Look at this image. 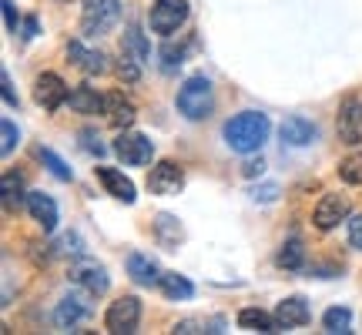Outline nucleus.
Wrapping results in <instances>:
<instances>
[{"mask_svg":"<svg viewBox=\"0 0 362 335\" xmlns=\"http://www.w3.org/2000/svg\"><path fill=\"white\" fill-rule=\"evenodd\" d=\"M272 134V121L269 114H262V111H242V114H235L225 121V128H221V138L225 144L238 151V155H255L262 151V144L269 141Z\"/></svg>","mask_w":362,"mask_h":335,"instance_id":"obj_1","label":"nucleus"},{"mask_svg":"<svg viewBox=\"0 0 362 335\" xmlns=\"http://www.w3.org/2000/svg\"><path fill=\"white\" fill-rule=\"evenodd\" d=\"M175 104H178V114L185 117V121H205V117L215 111V88H211V81H208L205 74L185 78Z\"/></svg>","mask_w":362,"mask_h":335,"instance_id":"obj_2","label":"nucleus"},{"mask_svg":"<svg viewBox=\"0 0 362 335\" xmlns=\"http://www.w3.org/2000/svg\"><path fill=\"white\" fill-rule=\"evenodd\" d=\"M121 20V0H81V34L104 37Z\"/></svg>","mask_w":362,"mask_h":335,"instance_id":"obj_3","label":"nucleus"},{"mask_svg":"<svg viewBox=\"0 0 362 335\" xmlns=\"http://www.w3.org/2000/svg\"><path fill=\"white\" fill-rule=\"evenodd\" d=\"M141 322V298L138 295H121L115 298L107 312H104V329L111 335H128Z\"/></svg>","mask_w":362,"mask_h":335,"instance_id":"obj_4","label":"nucleus"},{"mask_svg":"<svg viewBox=\"0 0 362 335\" xmlns=\"http://www.w3.org/2000/svg\"><path fill=\"white\" fill-rule=\"evenodd\" d=\"M188 13H192L188 11V0H155L151 11H148V24H151L155 34L171 37V34L188 20Z\"/></svg>","mask_w":362,"mask_h":335,"instance_id":"obj_5","label":"nucleus"},{"mask_svg":"<svg viewBox=\"0 0 362 335\" xmlns=\"http://www.w3.org/2000/svg\"><path fill=\"white\" fill-rule=\"evenodd\" d=\"M115 155L131 168H141V165H151L155 158V141L148 134H138V131H124L115 138Z\"/></svg>","mask_w":362,"mask_h":335,"instance_id":"obj_6","label":"nucleus"},{"mask_svg":"<svg viewBox=\"0 0 362 335\" xmlns=\"http://www.w3.org/2000/svg\"><path fill=\"white\" fill-rule=\"evenodd\" d=\"M71 282L78 285V288H84V295L98 298L111 288V275H107V269L98 265V261H78V265L71 269Z\"/></svg>","mask_w":362,"mask_h":335,"instance_id":"obj_7","label":"nucleus"},{"mask_svg":"<svg viewBox=\"0 0 362 335\" xmlns=\"http://www.w3.org/2000/svg\"><path fill=\"white\" fill-rule=\"evenodd\" d=\"M185 188V171H181L175 161H158L148 175V192L161 194V198H171Z\"/></svg>","mask_w":362,"mask_h":335,"instance_id":"obj_8","label":"nucleus"},{"mask_svg":"<svg viewBox=\"0 0 362 335\" xmlns=\"http://www.w3.org/2000/svg\"><path fill=\"white\" fill-rule=\"evenodd\" d=\"M67 98H71V94H67V84L57 78V74H51V71L37 74V81H34V101H37L44 111H57Z\"/></svg>","mask_w":362,"mask_h":335,"instance_id":"obj_9","label":"nucleus"},{"mask_svg":"<svg viewBox=\"0 0 362 335\" xmlns=\"http://www.w3.org/2000/svg\"><path fill=\"white\" fill-rule=\"evenodd\" d=\"M312 221H315L319 232H332L339 221H349V201L342 194H325L312 211Z\"/></svg>","mask_w":362,"mask_h":335,"instance_id":"obj_10","label":"nucleus"},{"mask_svg":"<svg viewBox=\"0 0 362 335\" xmlns=\"http://www.w3.org/2000/svg\"><path fill=\"white\" fill-rule=\"evenodd\" d=\"M94 175H98V181L107 188V194H115L117 201H124V205H134V201H138V188H134V181H131L124 171L107 168V165H98L94 168Z\"/></svg>","mask_w":362,"mask_h":335,"instance_id":"obj_11","label":"nucleus"},{"mask_svg":"<svg viewBox=\"0 0 362 335\" xmlns=\"http://www.w3.org/2000/svg\"><path fill=\"white\" fill-rule=\"evenodd\" d=\"M27 215L37 221L44 232H54V228H57V221H61L57 201H54L47 192H27Z\"/></svg>","mask_w":362,"mask_h":335,"instance_id":"obj_12","label":"nucleus"},{"mask_svg":"<svg viewBox=\"0 0 362 335\" xmlns=\"http://www.w3.org/2000/svg\"><path fill=\"white\" fill-rule=\"evenodd\" d=\"M104 114H107V124L117 131H124L134 124V117H138V107L131 98H124L121 90H111L107 98H104Z\"/></svg>","mask_w":362,"mask_h":335,"instance_id":"obj_13","label":"nucleus"},{"mask_svg":"<svg viewBox=\"0 0 362 335\" xmlns=\"http://www.w3.org/2000/svg\"><path fill=\"white\" fill-rule=\"evenodd\" d=\"M279 134H282V141L288 144V148H305V144H312L315 138H319V128L312 124L309 117L292 114V117H285L282 121Z\"/></svg>","mask_w":362,"mask_h":335,"instance_id":"obj_14","label":"nucleus"},{"mask_svg":"<svg viewBox=\"0 0 362 335\" xmlns=\"http://www.w3.org/2000/svg\"><path fill=\"white\" fill-rule=\"evenodd\" d=\"M88 302H81L78 295H67L57 302V309H54V325L61 329V332H71V329H78L81 322H88Z\"/></svg>","mask_w":362,"mask_h":335,"instance_id":"obj_15","label":"nucleus"},{"mask_svg":"<svg viewBox=\"0 0 362 335\" xmlns=\"http://www.w3.org/2000/svg\"><path fill=\"white\" fill-rule=\"evenodd\" d=\"M275 319H279V325L282 329H302V325L312 319V309L309 302L302 295H288L279 302V309H275Z\"/></svg>","mask_w":362,"mask_h":335,"instance_id":"obj_16","label":"nucleus"},{"mask_svg":"<svg viewBox=\"0 0 362 335\" xmlns=\"http://www.w3.org/2000/svg\"><path fill=\"white\" fill-rule=\"evenodd\" d=\"M67 57H71L74 67L84 71V74H104V71H107V57H104L101 51H94V47H84L81 40H71V44H67Z\"/></svg>","mask_w":362,"mask_h":335,"instance_id":"obj_17","label":"nucleus"},{"mask_svg":"<svg viewBox=\"0 0 362 335\" xmlns=\"http://www.w3.org/2000/svg\"><path fill=\"white\" fill-rule=\"evenodd\" d=\"M339 138L346 144H362V101H346L339 111Z\"/></svg>","mask_w":362,"mask_h":335,"instance_id":"obj_18","label":"nucleus"},{"mask_svg":"<svg viewBox=\"0 0 362 335\" xmlns=\"http://www.w3.org/2000/svg\"><path fill=\"white\" fill-rule=\"evenodd\" d=\"M128 275L134 285H158L161 269L155 265V258H148L144 252H131L128 255Z\"/></svg>","mask_w":362,"mask_h":335,"instance_id":"obj_19","label":"nucleus"},{"mask_svg":"<svg viewBox=\"0 0 362 335\" xmlns=\"http://www.w3.org/2000/svg\"><path fill=\"white\" fill-rule=\"evenodd\" d=\"M0 198H4V208H7V211H17L21 205H27L24 175H21V171H4V181H0Z\"/></svg>","mask_w":362,"mask_h":335,"instance_id":"obj_20","label":"nucleus"},{"mask_svg":"<svg viewBox=\"0 0 362 335\" xmlns=\"http://www.w3.org/2000/svg\"><path fill=\"white\" fill-rule=\"evenodd\" d=\"M67 101H71V111H74V114H84V117L101 114L104 111V98L94 88H88V84H81V88L71 90V98H67Z\"/></svg>","mask_w":362,"mask_h":335,"instance_id":"obj_21","label":"nucleus"},{"mask_svg":"<svg viewBox=\"0 0 362 335\" xmlns=\"http://www.w3.org/2000/svg\"><path fill=\"white\" fill-rule=\"evenodd\" d=\"M238 325H242L245 332H262V335L282 332L279 319H275V315H269V312H262V309H242V312H238Z\"/></svg>","mask_w":362,"mask_h":335,"instance_id":"obj_22","label":"nucleus"},{"mask_svg":"<svg viewBox=\"0 0 362 335\" xmlns=\"http://www.w3.org/2000/svg\"><path fill=\"white\" fill-rule=\"evenodd\" d=\"M158 288H161V295L171 298V302H185V298L194 295V285L178 275V271H161V278H158Z\"/></svg>","mask_w":362,"mask_h":335,"instance_id":"obj_23","label":"nucleus"},{"mask_svg":"<svg viewBox=\"0 0 362 335\" xmlns=\"http://www.w3.org/2000/svg\"><path fill=\"white\" fill-rule=\"evenodd\" d=\"M275 265L285 271H298L302 265H305V245H302V238H288V242H282V248H279V255H275Z\"/></svg>","mask_w":362,"mask_h":335,"instance_id":"obj_24","label":"nucleus"},{"mask_svg":"<svg viewBox=\"0 0 362 335\" xmlns=\"http://www.w3.org/2000/svg\"><path fill=\"white\" fill-rule=\"evenodd\" d=\"M322 329L329 335H339V332H352V312L346 305H332V309H325L322 315Z\"/></svg>","mask_w":362,"mask_h":335,"instance_id":"obj_25","label":"nucleus"},{"mask_svg":"<svg viewBox=\"0 0 362 335\" xmlns=\"http://www.w3.org/2000/svg\"><path fill=\"white\" fill-rule=\"evenodd\" d=\"M37 161H40L44 168H47V171H51V175H54L57 181H74V171L67 168L64 158L54 155L51 148H37Z\"/></svg>","mask_w":362,"mask_h":335,"instance_id":"obj_26","label":"nucleus"},{"mask_svg":"<svg viewBox=\"0 0 362 335\" xmlns=\"http://www.w3.org/2000/svg\"><path fill=\"white\" fill-rule=\"evenodd\" d=\"M121 51L134 54L141 64H148V57H151V47H148V40H144V34L138 30V27H128V34H124V44H121Z\"/></svg>","mask_w":362,"mask_h":335,"instance_id":"obj_27","label":"nucleus"},{"mask_svg":"<svg viewBox=\"0 0 362 335\" xmlns=\"http://www.w3.org/2000/svg\"><path fill=\"white\" fill-rule=\"evenodd\" d=\"M339 175L346 184H362V151H352L339 161Z\"/></svg>","mask_w":362,"mask_h":335,"instance_id":"obj_28","label":"nucleus"},{"mask_svg":"<svg viewBox=\"0 0 362 335\" xmlns=\"http://www.w3.org/2000/svg\"><path fill=\"white\" fill-rule=\"evenodd\" d=\"M117 78L128 81V84H138L141 81V61L134 54L121 51V57H117Z\"/></svg>","mask_w":362,"mask_h":335,"instance_id":"obj_29","label":"nucleus"},{"mask_svg":"<svg viewBox=\"0 0 362 335\" xmlns=\"http://www.w3.org/2000/svg\"><path fill=\"white\" fill-rule=\"evenodd\" d=\"M155 228H158V238H161V245L175 248V245L181 242V228H178V221L171 218V215H158Z\"/></svg>","mask_w":362,"mask_h":335,"instance_id":"obj_30","label":"nucleus"},{"mask_svg":"<svg viewBox=\"0 0 362 335\" xmlns=\"http://www.w3.org/2000/svg\"><path fill=\"white\" fill-rule=\"evenodd\" d=\"M54 252L61 258H81L84 255V242H81V235H64V238L54 245Z\"/></svg>","mask_w":362,"mask_h":335,"instance_id":"obj_31","label":"nucleus"},{"mask_svg":"<svg viewBox=\"0 0 362 335\" xmlns=\"http://www.w3.org/2000/svg\"><path fill=\"white\" fill-rule=\"evenodd\" d=\"M0 134H4V144H0V151H4V158L13 155V148L21 144V131L13 128V121H7V117H4V121H0Z\"/></svg>","mask_w":362,"mask_h":335,"instance_id":"obj_32","label":"nucleus"},{"mask_svg":"<svg viewBox=\"0 0 362 335\" xmlns=\"http://www.w3.org/2000/svg\"><path fill=\"white\" fill-rule=\"evenodd\" d=\"M81 148H84L88 155H98V158L104 155V144H101V138H98L94 131H81Z\"/></svg>","mask_w":362,"mask_h":335,"instance_id":"obj_33","label":"nucleus"},{"mask_svg":"<svg viewBox=\"0 0 362 335\" xmlns=\"http://www.w3.org/2000/svg\"><path fill=\"white\" fill-rule=\"evenodd\" d=\"M161 57H165V64L161 67H165V71H175L178 64H185V47H171L168 44V47L161 51Z\"/></svg>","mask_w":362,"mask_h":335,"instance_id":"obj_34","label":"nucleus"},{"mask_svg":"<svg viewBox=\"0 0 362 335\" xmlns=\"http://www.w3.org/2000/svg\"><path fill=\"white\" fill-rule=\"evenodd\" d=\"M349 245L356 252H362V215H352L349 218Z\"/></svg>","mask_w":362,"mask_h":335,"instance_id":"obj_35","label":"nucleus"},{"mask_svg":"<svg viewBox=\"0 0 362 335\" xmlns=\"http://www.w3.org/2000/svg\"><path fill=\"white\" fill-rule=\"evenodd\" d=\"M4 24L11 34H17V24H21V17H17V7H13V0H4Z\"/></svg>","mask_w":362,"mask_h":335,"instance_id":"obj_36","label":"nucleus"},{"mask_svg":"<svg viewBox=\"0 0 362 335\" xmlns=\"http://www.w3.org/2000/svg\"><path fill=\"white\" fill-rule=\"evenodd\" d=\"M242 175H245V178H259V175H265V161H262V158H248L245 165H242Z\"/></svg>","mask_w":362,"mask_h":335,"instance_id":"obj_37","label":"nucleus"},{"mask_svg":"<svg viewBox=\"0 0 362 335\" xmlns=\"http://www.w3.org/2000/svg\"><path fill=\"white\" fill-rule=\"evenodd\" d=\"M0 88H4V101L11 104V107H17V94H13V81H11V74H7V71H4V74H0Z\"/></svg>","mask_w":362,"mask_h":335,"instance_id":"obj_38","label":"nucleus"},{"mask_svg":"<svg viewBox=\"0 0 362 335\" xmlns=\"http://www.w3.org/2000/svg\"><path fill=\"white\" fill-rule=\"evenodd\" d=\"M275 194H279V184H262V188L252 192V198L255 201H275Z\"/></svg>","mask_w":362,"mask_h":335,"instance_id":"obj_39","label":"nucleus"},{"mask_svg":"<svg viewBox=\"0 0 362 335\" xmlns=\"http://www.w3.org/2000/svg\"><path fill=\"white\" fill-rule=\"evenodd\" d=\"M34 34H37V20H34V17H27L24 34H21V37H24V40H30V37H34Z\"/></svg>","mask_w":362,"mask_h":335,"instance_id":"obj_40","label":"nucleus"}]
</instances>
